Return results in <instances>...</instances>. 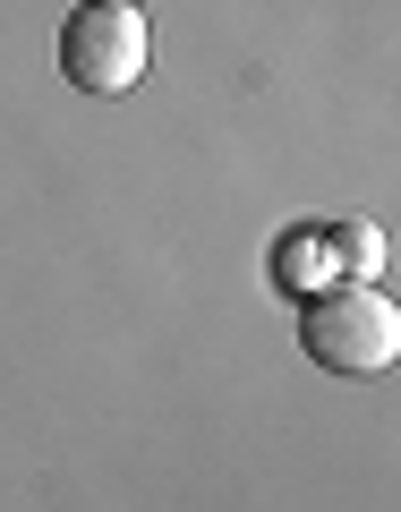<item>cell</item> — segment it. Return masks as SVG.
Here are the masks:
<instances>
[{"label": "cell", "instance_id": "1", "mask_svg": "<svg viewBox=\"0 0 401 512\" xmlns=\"http://www.w3.org/2000/svg\"><path fill=\"white\" fill-rule=\"evenodd\" d=\"M299 350L325 376H384L393 350H401V316L376 282H325L299 308Z\"/></svg>", "mask_w": 401, "mask_h": 512}, {"label": "cell", "instance_id": "2", "mask_svg": "<svg viewBox=\"0 0 401 512\" xmlns=\"http://www.w3.org/2000/svg\"><path fill=\"white\" fill-rule=\"evenodd\" d=\"M154 60V35L137 18V0H77L60 26V77L77 94H128Z\"/></svg>", "mask_w": 401, "mask_h": 512}, {"label": "cell", "instance_id": "3", "mask_svg": "<svg viewBox=\"0 0 401 512\" xmlns=\"http://www.w3.org/2000/svg\"><path fill=\"white\" fill-rule=\"evenodd\" d=\"M333 248H342V282H376L384 274V231L376 222H342Z\"/></svg>", "mask_w": 401, "mask_h": 512}, {"label": "cell", "instance_id": "4", "mask_svg": "<svg viewBox=\"0 0 401 512\" xmlns=\"http://www.w3.org/2000/svg\"><path fill=\"white\" fill-rule=\"evenodd\" d=\"M274 274H282V282H308V274H325V239H316V231H299L291 248H274Z\"/></svg>", "mask_w": 401, "mask_h": 512}]
</instances>
